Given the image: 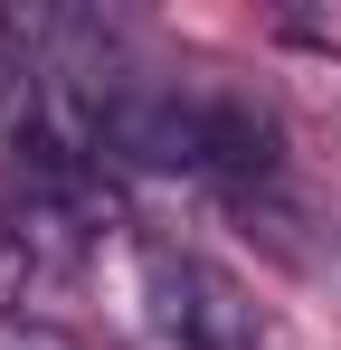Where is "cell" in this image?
Returning <instances> with one entry per match:
<instances>
[{
  "label": "cell",
  "instance_id": "obj_1",
  "mask_svg": "<svg viewBox=\"0 0 341 350\" xmlns=\"http://www.w3.org/2000/svg\"><path fill=\"white\" fill-rule=\"evenodd\" d=\"M142 293H152V332L162 350H266V322L237 275H218L209 256L152 246L142 256Z\"/></svg>",
  "mask_w": 341,
  "mask_h": 350
},
{
  "label": "cell",
  "instance_id": "obj_2",
  "mask_svg": "<svg viewBox=\"0 0 341 350\" xmlns=\"http://www.w3.org/2000/svg\"><path fill=\"white\" fill-rule=\"evenodd\" d=\"M29 293H48V275H38V246H29V228H19V189L0 180V312H19Z\"/></svg>",
  "mask_w": 341,
  "mask_h": 350
}]
</instances>
